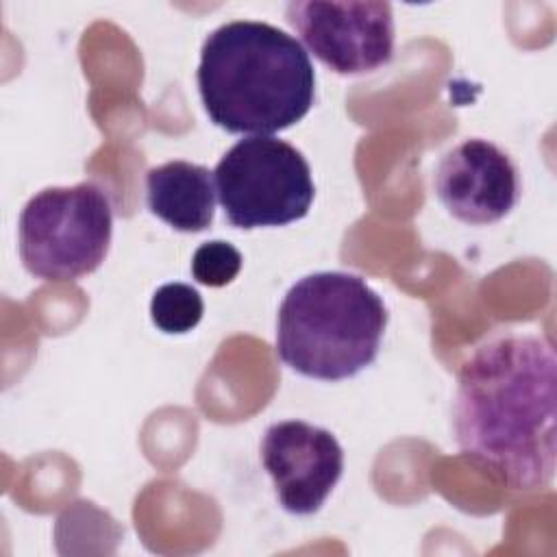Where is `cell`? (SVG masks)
Returning <instances> with one entry per match:
<instances>
[{
  "label": "cell",
  "instance_id": "8fae6325",
  "mask_svg": "<svg viewBox=\"0 0 557 557\" xmlns=\"http://www.w3.org/2000/svg\"><path fill=\"white\" fill-rule=\"evenodd\" d=\"M242 252L222 239L205 242L191 257V276L207 287H224L235 281L242 270Z\"/></svg>",
  "mask_w": 557,
  "mask_h": 557
},
{
  "label": "cell",
  "instance_id": "52a82bcc",
  "mask_svg": "<svg viewBox=\"0 0 557 557\" xmlns=\"http://www.w3.org/2000/svg\"><path fill=\"white\" fill-rule=\"evenodd\" d=\"M261 461L287 513L311 516L322 509L344 472L337 437L302 420H281L265 429Z\"/></svg>",
  "mask_w": 557,
  "mask_h": 557
},
{
  "label": "cell",
  "instance_id": "8992f818",
  "mask_svg": "<svg viewBox=\"0 0 557 557\" xmlns=\"http://www.w3.org/2000/svg\"><path fill=\"white\" fill-rule=\"evenodd\" d=\"M285 17L313 57L342 76L370 74L394 57L389 2H287Z\"/></svg>",
  "mask_w": 557,
  "mask_h": 557
},
{
  "label": "cell",
  "instance_id": "5b68a950",
  "mask_svg": "<svg viewBox=\"0 0 557 557\" xmlns=\"http://www.w3.org/2000/svg\"><path fill=\"white\" fill-rule=\"evenodd\" d=\"M213 181L226 220L244 231L302 220L315 196L302 152L270 135L233 144L218 161Z\"/></svg>",
  "mask_w": 557,
  "mask_h": 557
},
{
  "label": "cell",
  "instance_id": "30bf717a",
  "mask_svg": "<svg viewBox=\"0 0 557 557\" xmlns=\"http://www.w3.org/2000/svg\"><path fill=\"white\" fill-rule=\"evenodd\" d=\"M205 313L202 296L187 283H165L150 300V318L157 329L170 335H181L198 326Z\"/></svg>",
  "mask_w": 557,
  "mask_h": 557
},
{
  "label": "cell",
  "instance_id": "ba28073f",
  "mask_svg": "<svg viewBox=\"0 0 557 557\" xmlns=\"http://www.w3.org/2000/svg\"><path fill=\"white\" fill-rule=\"evenodd\" d=\"M442 207L463 224H492L520 200V174L511 157L483 137H470L446 150L433 174Z\"/></svg>",
  "mask_w": 557,
  "mask_h": 557
},
{
  "label": "cell",
  "instance_id": "277c9868",
  "mask_svg": "<svg viewBox=\"0 0 557 557\" xmlns=\"http://www.w3.org/2000/svg\"><path fill=\"white\" fill-rule=\"evenodd\" d=\"M20 259L41 281H76L96 272L111 246L113 207L96 183L46 187L22 209Z\"/></svg>",
  "mask_w": 557,
  "mask_h": 557
},
{
  "label": "cell",
  "instance_id": "6da1fadb",
  "mask_svg": "<svg viewBox=\"0 0 557 557\" xmlns=\"http://www.w3.org/2000/svg\"><path fill=\"white\" fill-rule=\"evenodd\" d=\"M557 359L548 339L498 335L459 366L453 433L459 450L516 492L548 487L557 455Z\"/></svg>",
  "mask_w": 557,
  "mask_h": 557
},
{
  "label": "cell",
  "instance_id": "7a4b0ae2",
  "mask_svg": "<svg viewBox=\"0 0 557 557\" xmlns=\"http://www.w3.org/2000/svg\"><path fill=\"white\" fill-rule=\"evenodd\" d=\"M209 120L235 135H272L300 122L315 98V70L285 30L235 20L207 35L196 72Z\"/></svg>",
  "mask_w": 557,
  "mask_h": 557
},
{
  "label": "cell",
  "instance_id": "3957f363",
  "mask_svg": "<svg viewBox=\"0 0 557 557\" xmlns=\"http://www.w3.org/2000/svg\"><path fill=\"white\" fill-rule=\"evenodd\" d=\"M383 298L350 272H313L296 281L278 307L276 355L294 372L344 381L368 368L387 326Z\"/></svg>",
  "mask_w": 557,
  "mask_h": 557
},
{
  "label": "cell",
  "instance_id": "9c48e42d",
  "mask_svg": "<svg viewBox=\"0 0 557 557\" xmlns=\"http://www.w3.org/2000/svg\"><path fill=\"white\" fill-rule=\"evenodd\" d=\"M215 181L209 168L168 161L146 174V205L152 215L181 233H200L215 218Z\"/></svg>",
  "mask_w": 557,
  "mask_h": 557
}]
</instances>
